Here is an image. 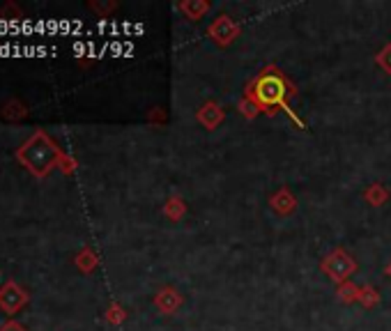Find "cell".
<instances>
[{
    "mask_svg": "<svg viewBox=\"0 0 391 331\" xmlns=\"http://www.w3.org/2000/svg\"><path fill=\"white\" fill-rule=\"evenodd\" d=\"M323 272L329 278H332V281L343 283V281H347V278L357 272V263L345 251H341V248H338V251L329 253L325 260H323Z\"/></svg>",
    "mask_w": 391,
    "mask_h": 331,
    "instance_id": "obj_2",
    "label": "cell"
},
{
    "mask_svg": "<svg viewBox=\"0 0 391 331\" xmlns=\"http://www.w3.org/2000/svg\"><path fill=\"white\" fill-rule=\"evenodd\" d=\"M210 35L219 46H225V44H230L235 35H238V26L233 24L230 16H219L214 21V26L210 28Z\"/></svg>",
    "mask_w": 391,
    "mask_h": 331,
    "instance_id": "obj_3",
    "label": "cell"
},
{
    "mask_svg": "<svg viewBox=\"0 0 391 331\" xmlns=\"http://www.w3.org/2000/svg\"><path fill=\"white\" fill-rule=\"evenodd\" d=\"M377 62H380V65H382V67L389 71V74H391V46H385L382 54L377 56Z\"/></svg>",
    "mask_w": 391,
    "mask_h": 331,
    "instance_id": "obj_5",
    "label": "cell"
},
{
    "mask_svg": "<svg viewBox=\"0 0 391 331\" xmlns=\"http://www.w3.org/2000/svg\"><path fill=\"white\" fill-rule=\"evenodd\" d=\"M387 274H389V276H391V265H389V267H387Z\"/></svg>",
    "mask_w": 391,
    "mask_h": 331,
    "instance_id": "obj_6",
    "label": "cell"
},
{
    "mask_svg": "<svg viewBox=\"0 0 391 331\" xmlns=\"http://www.w3.org/2000/svg\"><path fill=\"white\" fill-rule=\"evenodd\" d=\"M295 95H297L295 86L285 78L283 71L276 69V67H265L260 74L249 83V88H246V99H249L258 111L276 113L281 108L283 113H288V116L300 124L302 129H306L304 122L297 118L295 111H290V103H288V99L295 97Z\"/></svg>",
    "mask_w": 391,
    "mask_h": 331,
    "instance_id": "obj_1",
    "label": "cell"
},
{
    "mask_svg": "<svg viewBox=\"0 0 391 331\" xmlns=\"http://www.w3.org/2000/svg\"><path fill=\"white\" fill-rule=\"evenodd\" d=\"M180 9H182V12L187 14L191 21H198V19L210 9V5H208V3H182Z\"/></svg>",
    "mask_w": 391,
    "mask_h": 331,
    "instance_id": "obj_4",
    "label": "cell"
}]
</instances>
